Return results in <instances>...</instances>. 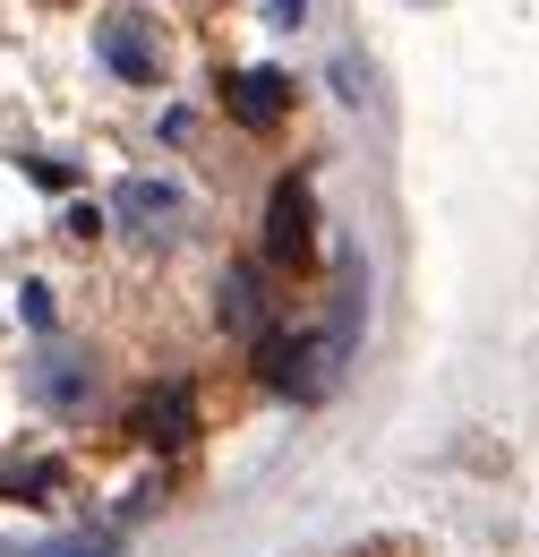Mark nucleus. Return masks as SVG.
Wrapping results in <instances>:
<instances>
[{
  "label": "nucleus",
  "mask_w": 539,
  "mask_h": 557,
  "mask_svg": "<svg viewBox=\"0 0 539 557\" xmlns=\"http://www.w3.org/2000/svg\"><path fill=\"white\" fill-rule=\"evenodd\" d=\"M223 103H231V121H240V129H274V121L291 112V86H283L274 70H240L231 86H223Z\"/></svg>",
  "instance_id": "6"
},
{
  "label": "nucleus",
  "mask_w": 539,
  "mask_h": 557,
  "mask_svg": "<svg viewBox=\"0 0 539 557\" xmlns=\"http://www.w3.org/2000/svg\"><path fill=\"white\" fill-rule=\"evenodd\" d=\"M223 326H231V335H249V344H266V292H258L249 267H231V275H223Z\"/></svg>",
  "instance_id": "7"
},
{
  "label": "nucleus",
  "mask_w": 539,
  "mask_h": 557,
  "mask_svg": "<svg viewBox=\"0 0 539 557\" xmlns=\"http://www.w3.org/2000/svg\"><path fill=\"white\" fill-rule=\"evenodd\" d=\"M266 249H274V267H309L317 258V207H309V181H283L274 189V207H266Z\"/></svg>",
  "instance_id": "3"
},
{
  "label": "nucleus",
  "mask_w": 539,
  "mask_h": 557,
  "mask_svg": "<svg viewBox=\"0 0 539 557\" xmlns=\"http://www.w3.org/2000/svg\"><path fill=\"white\" fill-rule=\"evenodd\" d=\"M61 488V463H43V455H0V497H26V506H43Z\"/></svg>",
  "instance_id": "8"
},
{
  "label": "nucleus",
  "mask_w": 539,
  "mask_h": 557,
  "mask_svg": "<svg viewBox=\"0 0 539 557\" xmlns=\"http://www.w3.org/2000/svg\"><path fill=\"white\" fill-rule=\"evenodd\" d=\"M121 541L112 532H68V541H43V549H0V557H112Z\"/></svg>",
  "instance_id": "9"
},
{
  "label": "nucleus",
  "mask_w": 539,
  "mask_h": 557,
  "mask_svg": "<svg viewBox=\"0 0 539 557\" xmlns=\"http://www.w3.org/2000/svg\"><path fill=\"white\" fill-rule=\"evenodd\" d=\"M95 52H103V70L129 77V86H154V77H163V35H154L146 9H112V17L95 26Z\"/></svg>",
  "instance_id": "2"
},
{
  "label": "nucleus",
  "mask_w": 539,
  "mask_h": 557,
  "mask_svg": "<svg viewBox=\"0 0 539 557\" xmlns=\"http://www.w3.org/2000/svg\"><path fill=\"white\" fill-rule=\"evenodd\" d=\"M112 214H121L129 232H146V240H163V232H180L189 198H180L172 181H146V172H137V181H121V189H112Z\"/></svg>",
  "instance_id": "4"
},
{
  "label": "nucleus",
  "mask_w": 539,
  "mask_h": 557,
  "mask_svg": "<svg viewBox=\"0 0 539 557\" xmlns=\"http://www.w3.org/2000/svg\"><path fill=\"white\" fill-rule=\"evenodd\" d=\"M258 351H266V386H274V395L317 404V395H335V377H342L351 326H326V335H266Z\"/></svg>",
  "instance_id": "1"
},
{
  "label": "nucleus",
  "mask_w": 539,
  "mask_h": 557,
  "mask_svg": "<svg viewBox=\"0 0 539 557\" xmlns=\"http://www.w3.org/2000/svg\"><path fill=\"white\" fill-rule=\"evenodd\" d=\"M189 429H198V395H189L180 377L137 404V437H146V446H189Z\"/></svg>",
  "instance_id": "5"
},
{
  "label": "nucleus",
  "mask_w": 539,
  "mask_h": 557,
  "mask_svg": "<svg viewBox=\"0 0 539 557\" xmlns=\"http://www.w3.org/2000/svg\"><path fill=\"white\" fill-rule=\"evenodd\" d=\"M309 17V0H274V26H300Z\"/></svg>",
  "instance_id": "10"
}]
</instances>
